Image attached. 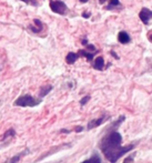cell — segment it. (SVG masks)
Returning <instances> with one entry per match:
<instances>
[{
    "mask_svg": "<svg viewBox=\"0 0 152 163\" xmlns=\"http://www.w3.org/2000/svg\"><path fill=\"white\" fill-rule=\"evenodd\" d=\"M81 43L83 44V46H87L88 44V40H87V38H83L81 40Z\"/></svg>",
    "mask_w": 152,
    "mask_h": 163,
    "instance_id": "obj_22",
    "label": "cell"
},
{
    "mask_svg": "<svg viewBox=\"0 0 152 163\" xmlns=\"http://www.w3.org/2000/svg\"><path fill=\"white\" fill-rule=\"evenodd\" d=\"M82 130H83V127H82V125H78V127H76V128H74V132H81Z\"/></svg>",
    "mask_w": 152,
    "mask_h": 163,
    "instance_id": "obj_20",
    "label": "cell"
},
{
    "mask_svg": "<svg viewBox=\"0 0 152 163\" xmlns=\"http://www.w3.org/2000/svg\"><path fill=\"white\" fill-rule=\"evenodd\" d=\"M39 103H41V98L37 99L35 97H32L30 94H23L20 95L16 101H15V105L16 107H22V108H26V107H36L38 105Z\"/></svg>",
    "mask_w": 152,
    "mask_h": 163,
    "instance_id": "obj_2",
    "label": "cell"
},
{
    "mask_svg": "<svg viewBox=\"0 0 152 163\" xmlns=\"http://www.w3.org/2000/svg\"><path fill=\"white\" fill-rule=\"evenodd\" d=\"M71 131L70 130H67V129H61L60 130V133H70Z\"/></svg>",
    "mask_w": 152,
    "mask_h": 163,
    "instance_id": "obj_23",
    "label": "cell"
},
{
    "mask_svg": "<svg viewBox=\"0 0 152 163\" xmlns=\"http://www.w3.org/2000/svg\"><path fill=\"white\" fill-rule=\"evenodd\" d=\"M149 40L152 42V34H149Z\"/></svg>",
    "mask_w": 152,
    "mask_h": 163,
    "instance_id": "obj_27",
    "label": "cell"
},
{
    "mask_svg": "<svg viewBox=\"0 0 152 163\" xmlns=\"http://www.w3.org/2000/svg\"><path fill=\"white\" fill-rule=\"evenodd\" d=\"M134 154H132V155H129V156H127L125 159H124V161H123V163H133V161H134Z\"/></svg>",
    "mask_w": 152,
    "mask_h": 163,
    "instance_id": "obj_18",
    "label": "cell"
},
{
    "mask_svg": "<svg viewBox=\"0 0 152 163\" xmlns=\"http://www.w3.org/2000/svg\"><path fill=\"white\" fill-rule=\"evenodd\" d=\"M22 2H25V3H27V5H30V6H33V7H37L39 3H38V1L37 0H20Z\"/></svg>",
    "mask_w": 152,
    "mask_h": 163,
    "instance_id": "obj_16",
    "label": "cell"
},
{
    "mask_svg": "<svg viewBox=\"0 0 152 163\" xmlns=\"http://www.w3.org/2000/svg\"><path fill=\"white\" fill-rule=\"evenodd\" d=\"M111 54H112V56H113V57H114V58H115V59H119V57H118V56L115 54V52H114V51H113V50L111 51Z\"/></svg>",
    "mask_w": 152,
    "mask_h": 163,
    "instance_id": "obj_24",
    "label": "cell"
},
{
    "mask_svg": "<svg viewBox=\"0 0 152 163\" xmlns=\"http://www.w3.org/2000/svg\"><path fill=\"white\" fill-rule=\"evenodd\" d=\"M78 53H79V56L84 57L88 61H92L93 58H94V52H91V51H89V50H79Z\"/></svg>",
    "mask_w": 152,
    "mask_h": 163,
    "instance_id": "obj_11",
    "label": "cell"
},
{
    "mask_svg": "<svg viewBox=\"0 0 152 163\" xmlns=\"http://www.w3.org/2000/svg\"><path fill=\"white\" fill-rule=\"evenodd\" d=\"M118 8H122L119 0H109V5L107 7V10H115Z\"/></svg>",
    "mask_w": 152,
    "mask_h": 163,
    "instance_id": "obj_12",
    "label": "cell"
},
{
    "mask_svg": "<svg viewBox=\"0 0 152 163\" xmlns=\"http://www.w3.org/2000/svg\"><path fill=\"white\" fill-rule=\"evenodd\" d=\"M79 58V53H76V52H69L67 56H66V62L68 64H73L74 62L78 60Z\"/></svg>",
    "mask_w": 152,
    "mask_h": 163,
    "instance_id": "obj_10",
    "label": "cell"
},
{
    "mask_svg": "<svg viewBox=\"0 0 152 163\" xmlns=\"http://www.w3.org/2000/svg\"><path fill=\"white\" fill-rule=\"evenodd\" d=\"M86 48H87V50L91 51V52H97V49H96V47L93 44H87Z\"/></svg>",
    "mask_w": 152,
    "mask_h": 163,
    "instance_id": "obj_19",
    "label": "cell"
},
{
    "mask_svg": "<svg viewBox=\"0 0 152 163\" xmlns=\"http://www.w3.org/2000/svg\"><path fill=\"white\" fill-rule=\"evenodd\" d=\"M33 22H35L36 26H29V29H30L33 33H39V32H41L42 29H43V23H42L39 19H33Z\"/></svg>",
    "mask_w": 152,
    "mask_h": 163,
    "instance_id": "obj_8",
    "label": "cell"
},
{
    "mask_svg": "<svg viewBox=\"0 0 152 163\" xmlns=\"http://www.w3.org/2000/svg\"><path fill=\"white\" fill-rule=\"evenodd\" d=\"M106 1H108V0H99V3H100V5H103Z\"/></svg>",
    "mask_w": 152,
    "mask_h": 163,
    "instance_id": "obj_25",
    "label": "cell"
},
{
    "mask_svg": "<svg viewBox=\"0 0 152 163\" xmlns=\"http://www.w3.org/2000/svg\"><path fill=\"white\" fill-rule=\"evenodd\" d=\"M92 67H93L96 70H99V71L103 70V69H104V59H103L102 57H97V58L94 59V61H93Z\"/></svg>",
    "mask_w": 152,
    "mask_h": 163,
    "instance_id": "obj_9",
    "label": "cell"
},
{
    "mask_svg": "<svg viewBox=\"0 0 152 163\" xmlns=\"http://www.w3.org/2000/svg\"><path fill=\"white\" fill-rule=\"evenodd\" d=\"M28 153H30V150H29L28 148H26V149H25L23 151H21L20 153H17L16 155H13L10 160L8 161V163H18L21 160V158L25 156V155H27Z\"/></svg>",
    "mask_w": 152,
    "mask_h": 163,
    "instance_id": "obj_6",
    "label": "cell"
},
{
    "mask_svg": "<svg viewBox=\"0 0 152 163\" xmlns=\"http://www.w3.org/2000/svg\"><path fill=\"white\" fill-rule=\"evenodd\" d=\"M52 89H53V87H52L51 84H47V85L41 87L40 91H39V97L42 99V98H43V97H46V95H47V94H48Z\"/></svg>",
    "mask_w": 152,
    "mask_h": 163,
    "instance_id": "obj_13",
    "label": "cell"
},
{
    "mask_svg": "<svg viewBox=\"0 0 152 163\" xmlns=\"http://www.w3.org/2000/svg\"><path fill=\"white\" fill-rule=\"evenodd\" d=\"M79 1H80V2H82V3H86V2H88L89 0H79Z\"/></svg>",
    "mask_w": 152,
    "mask_h": 163,
    "instance_id": "obj_26",
    "label": "cell"
},
{
    "mask_svg": "<svg viewBox=\"0 0 152 163\" xmlns=\"http://www.w3.org/2000/svg\"><path fill=\"white\" fill-rule=\"evenodd\" d=\"M90 99H91V97H90V95H84L81 100H80V104H81V105H86V104L89 102Z\"/></svg>",
    "mask_w": 152,
    "mask_h": 163,
    "instance_id": "obj_17",
    "label": "cell"
},
{
    "mask_svg": "<svg viewBox=\"0 0 152 163\" xmlns=\"http://www.w3.org/2000/svg\"><path fill=\"white\" fill-rule=\"evenodd\" d=\"M118 40H119V42L122 43V44H127V43H129V42L131 41V38H130V36H129L128 32L120 31L119 34H118Z\"/></svg>",
    "mask_w": 152,
    "mask_h": 163,
    "instance_id": "obj_7",
    "label": "cell"
},
{
    "mask_svg": "<svg viewBox=\"0 0 152 163\" xmlns=\"http://www.w3.org/2000/svg\"><path fill=\"white\" fill-rule=\"evenodd\" d=\"M49 6L54 13H58L60 16H66L69 12V8L62 0H50Z\"/></svg>",
    "mask_w": 152,
    "mask_h": 163,
    "instance_id": "obj_3",
    "label": "cell"
},
{
    "mask_svg": "<svg viewBox=\"0 0 152 163\" xmlns=\"http://www.w3.org/2000/svg\"><path fill=\"white\" fill-rule=\"evenodd\" d=\"M90 16H91V13H90V12H83V13H82V17H83V18H86V19L90 18Z\"/></svg>",
    "mask_w": 152,
    "mask_h": 163,
    "instance_id": "obj_21",
    "label": "cell"
},
{
    "mask_svg": "<svg viewBox=\"0 0 152 163\" xmlns=\"http://www.w3.org/2000/svg\"><path fill=\"white\" fill-rule=\"evenodd\" d=\"M137 143H131L129 145H122V135L117 130L107 129V134L101 139L99 148L103 155L109 160L110 163H115L121 156L133 150Z\"/></svg>",
    "mask_w": 152,
    "mask_h": 163,
    "instance_id": "obj_1",
    "label": "cell"
},
{
    "mask_svg": "<svg viewBox=\"0 0 152 163\" xmlns=\"http://www.w3.org/2000/svg\"><path fill=\"white\" fill-rule=\"evenodd\" d=\"M15 136H16V130H15L13 128H10L9 130H7L6 132L2 134L1 141H6L7 139H9V138H15Z\"/></svg>",
    "mask_w": 152,
    "mask_h": 163,
    "instance_id": "obj_14",
    "label": "cell"
},
{
    "mask_svg": "<svg viewBox=\"0 0 152 163\" xmlns=\"http://www.w3.org/2000/svg\"><path fill=\"white\" fill-rule=\"evenodd\" d=\"M107 118H109V117H108V115H102L101 118H99V119H94V120L89 121L88 125H87V130H92V129H94V128L101 125L102 123L104 122V120H106Z\"/></svg>",
    "mask_w": 152,
    "mask_h": 163,
    "instance_id": "obj_5",
    "label": "cell"
},
{
    "mask_svg": "<svg viewBox=\"0 0 152 163\" xmlns=\"http://www.w3.org/2000/svg\"><path fill=\"white\" fill-rule=\"evenodd\" d=\"M139 18L144 25H148L149 21L152 19V10L148 9V8H142L140 13H139Z\"/></svg>",
    "mask_w": 152,
    "mask_h": 163,
    "instance_id": "obj_4",
    "label": "cell"
},
{
    "mask_svg": "<svg viewBox=\"0 0 152 163\" xmlns=\"http://www.w3.org/2000/svg\"><path fill=\"white\" fill-rule=\"evenodd\" d=\"M81 163H102V161H101V158L99 156V154L94 153V154L91 155L88 160H84V161Z\"/></svg>",
    "mask_w": 152,
    "mask_h": 163,
    "instance_id": "obj_15",
    "label": "cell"
}]
</instances>
